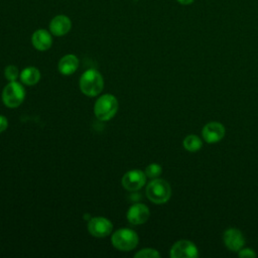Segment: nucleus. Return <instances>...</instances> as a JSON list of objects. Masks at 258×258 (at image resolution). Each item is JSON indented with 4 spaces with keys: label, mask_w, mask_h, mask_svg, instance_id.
Instances as JSON below:
<instances>
[{
    "label": "nucleus",
    "mask_w": 258,
    "mask_h": 258,
    "mask_svg": "<svg viewBox=\"0 0 258 258\" xmlns=\"http://www.w3.org/2000/svg\"><path fill=\"white\" fill-rule=\"evenodd\" d=\"M104 87V81L102 75L94 70H87L80 79V89L81 91L89 96L95 97L101 93Z\"/></svg>",
    "instance_id": "obj_1"
},
{
    "label": "nucleus",
    "mask_w": 258,
    "mask_h": 258,
    "mask_svg": "<svg viewBox=\"0 0 258 258\" xmlns=\"http://www.w3.org/2000/svg\"><path fill=\"white\" fill-rule=\"evenodd\" d=\"M146 196L154 204H165L171 197V187L166 180L153 178L146 186Z\"/></svg>",
    "instance_id": "obj_2"
},
{
    "label": "nucleus",
    "mask_w": 258,
    "mask_h": 258,
    "mask_svg": "<svg viewBox=\"0 0 258 258\" xmlns=\"http://www.w3.org/2000/svg\"><path fill=\"white\" fill-rule=\"evenodd\" d=\"M118 111V101L115 96L106 94L101 96L95 103L94 112L96 117L101 121L112 119Z\"/></svg>",
    "instance_id": "obj_3"
},
{
    "label": "nucleus",
    "mask_w": 258,
    "mask_h": 258,
    "mask_svg": "<svg viewBox=\"0 0 258 258\" xmlns=\"http://www.w3.org/2000/svg\"><path fill=\"white\" fill-rule=\"evenodd\" d=\"M138 240L136 232L127 228L117 230L111 237L113 246L120 251L133 250L138 245Z\"/></svg>",
    "instance_id": "obj_4"
},
{
    "label": "nucleus",
    "mask_w": 258,
    "mask_h": 258,
    "mask_svg": "<svg viewBox=\"0 0 258 258\" xmlns=\"http://www.w3.org/2000/svg\"><path fill=\"white\" fill-rule=\"evenodd\" d=\"M25 98V89L23 86L14 81L5 86L2 91V101L8 108H16L22 104Z\"/></svg>",
    "instance_id": "obj_5"
},
{
    "label": "nucleus",
    "mask_w": 258,
    "mask_h": 258,
    "mask_svg": "<svg viewBox=\"0 0 258 258\" xmlns=\"http://www.w3.org/2000/svg\"><path fill=\"white\" fill-rule=\"evenodd\" d=\"M198 256L199 250L189 240H179L170 249V257L172 258H197Z\"/></svg>",
    "instance_id": "obj_6"
},
{
    "label": "nucleus",
    "mask_w": 258,
    "mask_h": 258,
    "mask_svg": "<svg viewBox=\"0 0 258 258\" xmlns=\"http://www.w3.org/2000/svg\"><path fill=\"white\" fill-rule=\"evenodd\" d=\"M145 172L139 169H132L127 171L122 177V185L124 188L130 191L140 189L146 182Z\"/></svg>",
    "instance_id": "obj_7"
},
{
    "label": "nucleus",
    "mask_w": 258,
    "mask_h": 258,
    "mask_svg": "<svg viewBox=\"0 0 258 258\" xmlns=\"http://www.w3.org/2000/svg\"><path fill=\"white\" fill-rule=\"evenodd\" d=\"M113 229L112 223L104 217H95L92 218L88 223L89 233L98 238H103L111 234Z\"/></svg>",
    "instance_id": "obj_8"
},
{
    "label": "nucleus",
    "mask_w": 258,
    "mask_h": 258,
    "mask_svg": "<svg viewBox=\"0 0 258 258\" xmlns=\"http://www.w3.org/2000/svg\"><path fill=\"white\" fill-rule=\"evenodd\" d=\"M225 246L233 252H238L245 245V237L243 233L236 228H229L223 234Z\"/></svg>",
    "instance_id": "obj_9"
},
{
    "label": "nucleus",
    "mask_w": 258,
    "mask_h": 258,
    "mask_svg": "<svg viewBox=\"0 0 258 258\" xmlns=\"http://www.w3.org/2000/svg\"><path fill=\"white\" fill-rule=\"evenodd\" d=\"M226 134V129L223 124L220 122H209L207 123L203 130H202V136L204 140L208 143H216L221 141Z\"/></svg>",
    "instance_id": "obj_10"
},
{
    "label": "nucleus",
    "mask_w": 258,
    "mask_h": 258,
    "mask_svg": "<svg viewBox=\"0 0 258 258\" xmlns=\"http://www.w3.org/2000/svg\"><path fill=\"white\" fill-rule=\"evenodd\" d=\"M150 216V212L147 206L144 204H134L132 205L127 212V220L132 225H141L144 224Z\"/></svg>",
    "instance_id": "obj_11"
},
{
    "label": "nucleus",
    "mask_w": 258,
    "mask_h": 258,
    "mask_svg": "<svg viewBox=\"0 0 258 258\" xmlns=\"http://www.w3.org/2000/svg\"><path fill=\"white\" fill-rule=\"evenodd\" d=\"M72 27L71 19L66 15H56L49 22V31L54 36L67 34Z\"/></svg>",
    "instance_id": "obj_12"
},
{
    "label": "nucleus",
    "mask_w": 258,
    "mask_h": 258,
    "mask_svg": "<svg viewBox=\"0 0 258 258\" xmlns=\"http://www.w3.org/2000/svg\"><path fill=\"white\" fill-rule=\"evenodd\" d=\"M31 42L34 48L43 51L47 50L52 44V37L50 32L45 29H37L31 36Z\"/></svg>",
    "instance_id": "obj_13"
},
{
    "label": "nucleus",
    "mask_w": 258,
    "mask_h": 258,
    "mask_svg": "<svg viewBox=\"0 0 258 258\" xmlns=\"http://www.w3.org/2000/svg\"><path fill=\"white\" fill-rule=\"evenodd\" d=\"M79 66V59L75 54H66L58 61V72L64 76L73 75Z\"/></svg>",
    "instance_id": "obj_14"
},
{
    "label": "nucleus",
    "mask_w": 258,
    "mask_h": 258,
    "mask_svg": "<svg viewBox=\"0 0 258 258\" xmlns=\"http://www.w3.org/2000/svg\"><path fill=\"white\" fill-rule=\"evenodd\" d=\"M20 80L23 84L27 86H33L37 84L40 80V73L39 71L34 67H28L25 68L20 73Z\"/></svg>",
    "instance_id": "obj_15"
},
{
    "label": "nucleus",
    "mask_w": 258,
    "mask_h": 258,
    "mask_svg": "<svg viewBox=\"0 0 258 258\" xmlns=\"http://www.w3.org/2000/svg\"><path fill=\"white\" fill-rule=\"evenodd\" d=\"M182 145L185 150H187L189 152H196L202 148L203 142L198 135L189 134L183 139Z\"/></svg>",
    "instance_id": "obj_16"
},
{
    "label": "nucleus",
    "mask_w": 258,
    "mask_h": 258,
    "mask_svg": "<svg viewBox=\"0 0 258 258\" xmlns=\"http://www.w3.org/2000/svg\"><path fill=\"white\" fill-rule=\"evenodd\" d=\"M144 172H145V174H146L147 177L153 179V178H157V177L161 174L162 168H161V166H160L159 164H157V163H151V164H149L148 166H146Z\"/></svg>",
    "instance_id": "obj_17"
},
{
    "label": "nucleus",
    "mask_w": 258,
    "mask_h": 258,
    "mask_svg": "<svg viewBox=\"0 0 258 258\" xmlns=\"http://www.w3.org/2000/svg\"><path fill=\"white\" fill-rule=\"evenodd\" d=\"M136 258H158L160 254L157 250L152 248H144L135 254Z\"/></svg>",
    "instance_id": "obj_18"
},
{
    "label": "nucleus",
    "mask_w": 258,
    "mask_h": 258,
    "mask_svg": "<svg viewBox=\"0 0 258 258\" xmlns=\"http://www.w3.org/2000/svg\"><path fill=\"white\" fill-rule=\"evenodd\" d=\"M4 75H5V78L9 81V82H14L18 79L19 77V71L18 69L13 66V64H9L5 68V71H4Z\"/></svg>",
    "instance_id": "obj_19"
},
{
    "label": "nucleus",
    "mask_w": 258,
    "mask_h": 258,
    "mask_svg": "<svg viewBox=\"0 0 258 258\" xmlns=\"http://www.w3.org/2000/svg\"><path fill=\"white\" fill-rule=\"evenodd\" d=\"M238 255L240 257H246V258L256 257V253L252 248H242L238 251Z\"/></svg>",
    "instance_id": "obj_20"
},
{
    "label": "nucleus",
    "mask_w": 258,
    "mask_h": 258,
    "mask_svg": "<svg viewBox=\"0 0 258 258\" xmlns=\"http://www.w3.org/2000/svg\"><path fill=\"white\" fill-rule=\"evenodd\" d=\"M8 127V121H7V118L0 115V133L5 131Z\"/></svg>",
    "instance_id": "obj_21"
},
{
    "label": "nucleus",
    "mask_w": 258,
    "mask_h": 258,
    "mask_svg": "<svg viewBox=\"0 0 258 258\" xmlns=\"http://www.w3.org/2000/svg\"><path fill=\"white\" fill-rule=\"evenodd\" d=\"M180 5H190L195 0H176Z\"/></svg>",
    "instance_id": "obj_22"
}]
</instances>
